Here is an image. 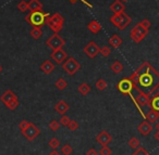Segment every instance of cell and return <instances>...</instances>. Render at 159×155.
Listing matches in <instances>:
<instances>
[{
	"mask_svg": "<svg viewBox=\"0 0 159 155\" xmlns=\"http://www.w3.org/2000/svg\"><path fill=\"white\" fill-rule=\"evenodd\" d=\"M29 124H30V122L29 120H22V122H20V124H19V128L21 129V131L22 130H24L25 128H26L27 126H29Z\"/></svg>",
	"mask_w": 159,
	"mask_h": 155,
	"instance_id": "42",
	"label": "cell"
},
{
	"mask_svg": "<svg viewBox=\"0 0 159 155\" xmlns=\"http://www.w3.org/2000/svg\"><path fill=\"white\" fill-rule=\"evenodd\" d=\"M117 88L121 93L125 94V96H131L132 100H134V96H133V90L135 89V85L130 78H123L118 83Z\"/></svg>",
	"mask_w": 159,
	"mask_h": 155,
	"instance_id": "4",
	"label": "cell"
},
{
	"mask_svg": "<svg viewBox=\"0 0 159 155\" xmlns=\"http://www.w3.org/2000/svg\"><path fill=\"white\" fill-rule=\"evenodd\" d=\"M132 22V19L130 18V15H128V14L125 13V12H123L122 13V20H121V23H120L119 27H118V29H120V31H123V29H125L126 27L130 25V23Z\"/></svg>",
	"mask_w": 159,
	"mask_h": 155,
	"instance_id": "19",
	"label": "cell"
},
{
	"mask_svg": "<svg viewBox=\"0 0 159 155\" xmlns=\"http://www.w3.org/2000/svg\"><path fill=\"white\" fill-rule=\"evenodd\" d=\"M62 68H63L64 72H66V74H69L70 76H73V75H74L75 73L81 68V64H80L79 62L74 59V58L71 57L63 62V64H62Z\"/></svg>",
	"mask_w": 159,
	"mask_h": 155,
	"instance_id": "6",
	"label": "cell"
},
{
	"mask_svg": "<svg viewBox=\"0 0 159 155\" xmlns=\"http://www.w3.org/2000/svg\"><path fill=\"white\" fill-rule=\"evenodd\" d=\"M136 91H137V94L134 97V102L136 103V106H137V109L139 110L141 114L145 117V115H144L143 112H142V110H141V106H146V105L149 104L150 98H149L148 94H146L145 92L141 91L137 87H136Z\"/></svg>",
	"mask_w": 159,
	"mask_h": 155,
	"instance_id": "8",
	"label": "cell"
},
{
	"mask_svg": "<svg viewBox=\"0 0 159 155\" xmlns=\"http://www.w3.org/2000/svg\"><path fill=\"white\" fill-rule=\"evenodd\" d=\"M96 88H97L98 90H100V91H104L105 89L107 88V86H108V84H107V81L105 80V79L100 78L98 79L97 81H96Z\"/></svg>",
	"mask_w": 159,
	"mask_h": 155,
	"instance_id": "30",
	"label": "cell"
},
{
	"mask_svg": "<svg viewBox=\"0 0 159 155\" xmlns=\"http://www.w3.org/2000/svg\"><path fill=\"white\" fill-rule=\"evenodd\" d=\"M139 23H141L142 26H144L146 29H149V27L152 26V24H150V22L147 20V19H145V20H143L142 22H139Z\"/></svg>",
	"mask_w": 159,
	"mask_h": 155,
	"instance_id": "43",
	"label": "cell"
},
{
	"mask_svg": "<svg viewBox=\"0 0 159 155\" xmlns=\"http://www.w3.org/2000/svg\"><path fill=\"white\" fill-rule=\"evenodd\" d=\"M130 79L135 87L150 96L159 87V73L148 62H144L132 75Z\"/></svg>",
	"mask_w": 159,
	"mask_h": 155,
	"instance_id": "1",
	"label": "cell"
},
{
	"mask_svg": "<svg viewBox=\"0 0 159 155\" xmlns=\"http://www.w3.org/2000/svg\"><path fill=\"white\" fill-rule=\"evenodd\" d=\"M55 86L56 88H57L58 90H60V91H62V90H64L66 87H68V83H66V79L63 78H59L57 81L55 83Z\"/></svg>",
	"mask_w": 159,
	"mask_h": 155,
	"instance_id": "26",
	"label": "cell"
},
{
	"mask_svg": "<svg viewBox=\"0 0 159 155\" xmlns=\"http://www.w3.org/2000/svg\"><path fill=\"white\" fill-rule=\"evenodd\" d=\"M63 23H64V18L60 13H55L52 15L49 16V19L47 20L46 24L49 26V28L53 32V33L58 34L59 32L62 31L63 28Z\"/></svg>",
	"mask_w": 159,
	"mask_h": 155,
	"instance_id": "3",
	"label": "cell"
},
{
	"mask_svg": "<svg viewBox=\"0 0 159 155\" xmlns=\"http://www.w3.org/2000/svg\"><path fill=\"white\" fill-rule=\"evenodd\" d=\"M108 42L112 48H119L122 44V39L118 35H112L110 38H109Z\"/></svg>",
	"mask_w": 159,
	"mask_h": 155,
	"instance_id": "23",
	"label": "cell"
},
{
	"mask_svg": "<svg viewBox=\"0 0 159 155\" xmlns=\"http://www.w3.org/2000/svg\"><path fill=\"white\" fill-rule=\"evenodd\" d=\"M14 99H18V97H16V94L14 93L12 90H7V91L3 92L2 96L0 97V100L2 101L5 104L8 102H10V101L14 100Z\"/></svg>",
	"mask_w": 159,
	"mask_h": 155,
	"instance_id": "16",
	"label": "cell"
},
{
	"mask_svg": "<svg viewBox=\"0 0 159 155\" xmlns=\"http://www.w3.org/2000/svg\"><path fill=\"white\" fill-rule=\"evenodd\" d=\"M48 145L50 146L51 149H53V150H56V149H58L60 146V141L57 139V138H51L50 140H49L48 142Z\"/></svg>",
	"mask_w": 159,
	"mask_h": 155,
	"instance_id": "32",
	"label": "cell"
},
{
	"mask_svg": "<svg viewBox=\"0 0 159 155\" xmlns=\"http://www.w3.org/2000/svg\"><path fill=\"white\" fill-rule=\"evenodd\" d=\"M51 59L56 62L57 64H63V62L68 59L66 52L63 49H58V50H53L50 54Z\"/></svg>",
	"mask_w": 159,
	"mask_h": 155,
	"instance_id": "11",
	"label": "cell"
},
{
	"mask_svg": "<svg viewBox=\"0 0 159 155\" xmlns=\"http://www.w3.org/2000/svg\"><path fill=\"white\" fill-rule=\"evenodd\" d=\"M77 91H79L81 94H83V96H87V94L91 92V87H89V85H87L86 83H83L79 86Z\"/></svg>",
	"mask_w": 159,
	"mask_h": 155,
	"instance_id": "24",
	"label": "cell"
},
{
	"mask_svg": "<svg viewBox=\"0 0 159 155\" xmlns=\"http://www.w3.org/2000/svg\"><path fill=\"white\" fill-rule=\"evenodd\" d=\"M156 129H157V130H159V120L157 122V124H156Z\"/></svg>",
	"mask_w": 159,
	"mask_h": 155,
	"instance_id": "47",
	"label": "cell"
},
{
	"mask_svg": "<svg viewBox=\"0 0 159 155\" xmlns=\"http://www.w3.org/2000/svg\"><path fill=\"white\" fill-rule=\"evenodd\" d=\"M98 154L99 155H111V150L108 148V145H105V146H102V148H100Z\"/></svg>",
	"mask_w": 159,
	"mask_h": 155,
	"instance_id": "37",
	"label": "cell"
},
{
	"mask_svg": "<svg viewBox=\"0 0 159 155\" xmlns=\"http://www.w3.org/2000/svg\"><path fill=\"white\" fill-rule=\"evenodd\" d=\"M131 38L135 44H139L146 36L148 35V29H146L144 26H142L141 23H137L132 29H131Z\"/></svg>",
	"mask_w": 159,
	"mask_h": 155,
	"instance_id": "5",
	"label": "cell"
},
{
	"mask_svg": "<svg viewBox=\"0 0 159 155\" xmlns=\"http://www.w3.org/2000/svg\"><path fill=\"white\" fill-rule=\"evenodd\" d=\"M87 28H89V31L91 32V33L98 34L100 31H102V25H100V23L97 22L96 20H93V21H91V22L89 23V25H87Z\"/></svg>",
	"mask_w": 159,
	"mask_h": 155,
	"instance_id": "18",
	"label": "cell"
},
{
	"mask_svg": "<svg viewBox=\"0 0 159 155\" xmlns=\"http://www.w3.org/2000/svg\"><path fill=\"white\" fill-rule=\"evenodd\" d=\"M100 48L98 47V45L95 41H89L86 46L84 47V53L91 59L97 57V54L99 53Z\"/></svg>",
	"mask_w": 159,
	"mask_h": 155,
	"instance_id": "10",
	"label": "cell"
},
{
	"mask_svg": "<svg viewBox=\"0 0 159 155\" xmlns=\"http://www.w3.org/2000/svg\"><path fill=\"white\" fill-rule=\"evenodd\" d=\"M69 110H70V106H69V104L64 100H60L59 102H57V104L55 105V111L57 112V113H59L60 115H64Z\"/></svg>",
	"mask_w": 159,
	"mask_h": 155,
	"instance_id": "15",
	"label": "cell"
},
{
	"mask_svg": "<svg viewBox=\"0 0 159 155\" xmlns=\"http://www.w3.org/2000/svg\"><path fill=\"white\" fill-rule=\"evenodd\" d=\"M145 118H146V120H148V122L152 123H152H155V122H157V120H158V118H159V112L150 109V111L148 112V113L145 115Z\"/></svg>",
	"mask_w": 159,
	"mask_h": 155,
	"instance_id": "21",
	"label": "cell"
},
{
	"mask_svg": "<svg viewBox=\"0 0 159 155\" xmlns=\"http://www.w3.org/2000/svg\"><path fill=\"white\" fill-rule=\"evenodd\" d=\"M121 20H122V13L121 14H113V15L110 18V22L117 27H119L120 23H121Z\"/></svg>",
	"mask_w": 159,
	"mask_h": 155,
	"instance_id": "28",
	"label": "cell"
},
{
	"mask_svg": "<svg viewBox=\"0 0 159 155\" xmlns=\"http://www.w3.org/2000/svg\"><path fill=\"white\" fill-rule=\"evenodd\" d=\"M49 16H50V14L47 13V12H44L43 10L33 12L31 11L25 16V21L33 27H40L42 28L47 23V20L49 19Z\"/></svg>",
	"mask_w": 159,
	"mask_h": 155,
	"instance_id": "2",
	"label": "cell"
},
{
	"mask_svg": "<svg viewBox=\"0 0 159 155\" xmlns=\"http://www.w3.org/2000/svg\"><path fill=\"white\" fill-rule=\"evenodd\" d=\"M129 146L132 149H134V150H136L137 148H139V144H141V142H139V140L137 139L136 137H132L130 140H129Z\"/></svg>",
	"mask_w": 159,
	"mask_h": 155,
	"instance_id": "29",
	"label": "cell"
},
{
	"mask_svg": "<svg viewBox=\"0 0 159 155\" xmlns=\"http://www.w3.org/2000/svg\"><path fill=\"white\" fill-rule=\"evenodd\" d=\"M148 106L152 110H155V111L159 112V92H157L156 94L152 96V98L150 99V102L148 104Z\"/></svg>",
	"mask_w": 159,
	"mask_h": 155,
	"instance_id": "22",
	"label": "cell"
},
{
	"mask_svg": "<svg viewBox=\"0 0 159 155\" xmlns=\"http://www.w3.org/2000/svg\"><path fill=\"white\" fill-rule=\"evenodd\" d=\"M40 70H42L43 73H45V74H51V73L53 72V70H55V64L52 63L51 61H49V60H47V61H45L44 63L40 65Z\"/></svg>",
	"mask_w": 159,
	"mask_h": 155,
	"instance_id": "17",
	"label": "cell"
},
{
	"mask_svg": "<svg viewBox=\"0 0 159 155\" xmlns=\"http://www.w3.org/2000/svg\"><path fill=\"white\" fill-rule=\"evenodd\" d=\"M68 128H69V130L74 131V130H76V129L79 128V124H77L76 120H72V119H71L70 123H69V125H68Z\"/></svg>",
	"mask_w": 159,
	"mask_h": 155,
	"instance_id": "38",
	"label": "cell"
},
{
	"mask_svg": "<svg viewBox=\"0 0 159 155\" xmlns=\"http://www.w3.org/2000/svg\"><path fill=\"white\" fill-rule=\"evenodd\" d=\"M137 130H139V132L141 133L142 136H148L150 132H152V126L148 120H144V122H142L141 124L139 125Z\"/></svg>",
	"mask_w": 159,
	"mask_h": 155,
	"instance_id": "13",
	"label": "cell"
},
{
	"mask_svg": "<svg viewBox=\"0 0 159 155\" xmlns=\"http://www.w3.org/2000/svg\"><path fill=\"white\" fill-rule=\"evenodd\" d=\"M110 10L113 14H121L125 10V6L123 5L121 0H116L115 2L110 5Z\"/></svg>",
	"mask_w": 159,
	"mask_h": 155,
	"instance_id": "14",
	"label": "cell"
},
{
	"mask_svg": "<svg viewBox=\"0 0 159 155\" xmlns=\"http://www.w3.org/2000/svg\"><path fill=\"white\" fill-rule=\"evenodd\" d=\"M48 155H60V153H58V152H57V151H56V150H53L52 152H50V153H49Z\"/></svg>",
	"mask_w": 159,
	"mask_h": 155,
	"instance_id": "46",
	"label": "cell"
},
{
	"mask_svg": "<svg viewBox=\"0 0 159 155\" xmlns=\"http://www.w3.org/2000/svg\"><path fill=\"white\" fill-rule=\"evenodd\" d=\"M70 118L68 117V116H66V115H62V117L60 118V124L62 125V126H66L68 127V125H69V123H70Z\"/></svg>",
	"mask_w": 159,
	"mask_h": 155,
	"instance_id": "40",
	"label": "cell"
},
{
	"mask_svg": "<svg viewBox=\"0 0 159 155\" xmlns=\"http://www.w3.org/2000/svg\"><path fill=\"white\" fill-rule=\"evenodd\" d=\"M30 34H31L32 38H34V39H39L43 35V31L40 27H33Z\"/></svg>",
	"mask_w": 159,
	"mask_h": 155,
	"instance_id": "27",
	"label": "cell"
},
{
	"mask_svg": "<svg viewBox=\"0 0 159 155\" xmlns=\"http://www.w3.org/2000/svg\"><path fill=\"white\" fill-rule=\"evenodd\" d=\"M72 152H73V149H72V146L70 145V144H64L63 146L61 148V153L63 155H71L72 154Z\"/></svg>",
	"mask_w": 159,
	"mask_h": 155,
	"instance_id": "33",
	"label": "cell"
},
{
	"mask_svg": "<svg viewBox=\"0 0 159 155\" xmlns=\"http://www.w3.org/2000/svg\"><path fill=\"white\" fill-rule=\"evenodd\" d=\"M96 141H97V143H99L102 146H105V145H108V144L112 141V137H111L106 130H102L97 135Z\"/></svg>",
	"mask_w": 159,
	"mask_h": 155,
	"instance_id": "12",
	"label": "cell"
},
{
	"mask_svg": "<svg viewBox=\"0 0 159 155\" xmlns=\"http://www.w3.org/2000/svg\"><path fill=\"white\" fill-rule=\"evenodd\" d=\"M18 9L20 10L21 12H26L27 10H29V2H26L24 0L20 1V2L18 3Z\"/></svg>",
	"mask_w": 159,
	"mask_h": 155,
	"instance_id": "34",
	"label": "cell"
},
{
	"mask_svg": "<svg viewBox=\"0 0 159 155\" xmlns=\"http://www.w3.org/2000/svg\"><path fill=\"white\" fill-rule=\"evenodd\" d=\"M21 132H22V135L24 136L27 141H33L34 139H36V138L39 136L40 130L36 125H34L33 123L30 122L29 126H27L24 130L21 131Z\"/></svg>",
	"mask_w": 159,
	"mask_h": 155,
	"instance_id": "9",
	"label": "cell"
},
{
	"mask_svg": "<svg viewBox=\"0 0 159 155\" xmlns=\"http://www.w3.org/2000/svg\"><path fill=\"white\" fill-rule=\"evenodd\" d=\"M86 155H98V152L95 149H89V150H87Z\"/></svg>",
	"mask_w": 159,
	"mask_h": 155,
	"instance_id": "44",
	"label": "cell"
},
{
	"mask_svg": "<svg viewBox=\"0 0 159 155\" xmlns=\"http://www.w3.org/2000/svg\"><path fill=\"white\" fill-rule=\"evenodd\" d=\"M122 2H126V1H128V0H121Z\"/></svg>",
	"mask_w": 159,
	"mask_h": 155,
	"instance_id": "49",
	"label": "cell"
},
{
	"mask_svg": "<svg viewBox=\"0 0 159 155\" xmlns=\"http://www.w3.org/2000/svg\"><path fill=\"white\" fill-rule=\"evenodd\" d=\"M46 45L53 51V50H58V49L63 48V46L66 45V41H64V39L59 34L55 33L53 35H51L50 37L47 39Z\"/></svg>",
	"mask_w": 159,
	"mask_h": 155,
	"instance_id": "7",
	"label": "cell"
},
{
	"mask_svg": "<svg viewBox=\"0 0 159 155\" xmlns=\"http://www.w3.org/2000/svg\"><path fill=\"white\" fill-rule=\"evenodd\" d=\"M110 68H111V71L115 73V74H119V73H121L122 71H123V65H122L121 62L115 61L112 64H111Z\"/></svg>",
	"mask_w": 159,
	"mask_h": 155,
	"instance_id": "25",
	"label": "cell"
},
{
	"mask_svg": "<svg viewBox=\"0 0 159 155\" xmlns=\"http://www.w3.org/2000/svg\"><path fill=\"white\" fill-rule=\"evenodd\" d=\"M19 100L18 99H14V100H12V101H10V102H8V103H6V106L8 107L9 110H11V111H14V110L16 109V107L19 106Z\"/></svg>",
	"mask_w": 159,
	"mask_h": 155,
	"instance_id": "31",
	"label": "cell"
},
{
	"mask_svg": "<svg viewBox=\"0 0 159 155\" xmlns=\"http://www.w3.org/2000/svg\"><path fill=\"white\" fill-rule=\"evenodd\" d=\"M60 125L61 124H59L57 120H51V122L49 123V129H50L51 131H57L58 129L60 128Z\"/></svg>",
	"mask_w": 159,
	"mask_h": 155,
	"instance_id": "36",
	"label": "cell"
},
{
	"mask_svg": "<svg viewBox=\"0 0 159 155\" xmlns=\"http://www.w3.org/2000/svg\"><path fill=\"white\" fill-rule=\"evenodd\" d=\"M1 72H2V66L0 65V73H1Z\"/></svg>",
	"mask_w": 159,
	"mask_h": 155,
	"instance_id": "48",
	"label": "cell"
},
{
	"mask_svg": "<svg viewBox=\"0 0 159 155\" xmlns=\"http://www.w3.org/2000/svg\"><path fill=\"white\" fill-rule=\"evenodd\" d=\"M154 138H155V139H156V140H157V141H158V142H159V130H158V131H157V132H156V133H155Z\"/></svg>",
	"mask_w": 159,
	"mask_h": 155,
	"instance_id": "45",
	"label": "cell"
},
{
	"mask_svg": "<svg viewBox=\"0 0 159 155\" xmlns=\"http://www.w3.org/2000/svg\"><path fill=\"white\" fill-rule=\"evenodd\" d=\"M132 155H149V153H148L144 148H137L136 150L133 152Z\"/></svg>",
	"mask_w": 159,
	"mask_h": 155,
	"instance_id": "39",
	"label": "cell"
},
{
	"mask_svg": "<svg viewBox=\"0 0 159 155\" xmlns=\"http://www.w3.org/2000/svg\"><path fill=\"white\" fill-rule=\"evenodd\" d=\"M29 10L30 11H40L43 10V3L39 0H30L29 1Z\"/></svg>",
	"mask_w": 159,
	"mask_h": 155,
	"instance_id": "20",
	"label": "cell"
},
{
	"mask_svg": "<svg viewBox=\"0 0 159 155\" xmlns=\"http://www.w3.org/2000/svg\"><path fill=\"white\" fill-rule=\"evenodd\" d=\"M69 1H70L71 3H75V2H77V1H81V2L84 3L85 6H87L89 9H92V8H93V6H92L91 3L89 2V1H86V0H69Z\"/></svg>",
	"mask_w": 159,
	"mask_h": 155,
	"instance_id": "41",
	"label": "cell"
},
{
	"mask_svg": "<svg viewBox=\"0 0 159 155\" xmlns=\"http://www.w3.org/2000/svg\"><path fill=\"white\" fill-rule=\"evenodd\" d=\"M99 53L102 55V57L107 58V57H109V55H110V53H111V49L109 48L108 46H104V47H102V48H100Z\"/></svg>",
	"mask_w": 159,
	"mask_h": 155,
	"instance_id": "35",
	"label": "cell"
}]
</instances>
